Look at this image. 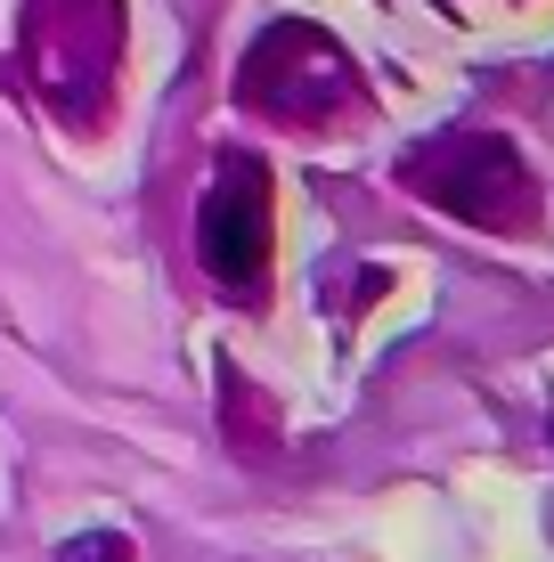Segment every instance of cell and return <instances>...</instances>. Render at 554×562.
I'll use <instances>...</instances> for the list:
<instances>
[{
  "instance_id": "cell-1",
  "label": "cell",
  "mask_w": 554,
  "mask_h": 562,
  "mask_svg": "<svg viewBox=\"0 0 554 562\" xmlns=\"http://www.w3.org/2000/svg\"><path fill=\"white\" fill-rule=\"evenodd\" d=\"M16 66L66 131H106L123 82V0H25Z\"/></svg>"
},
{
  "instance_id": "cell-2",
  "label": "cell",
  "mask_w": 554,
  "mask_h": 562,
  "mask_svg": "<svg viewBox=\"0 0 554 562\" xmlns=\"http://www.w3.org/2000/svg\"><path fill=\"white\" fill-rule=\"evenodd\" d=\"M237 99L270 123H335L342 106H359V66L335 49V33L278 16L237 66Z\"/></svg>"
},
{
  "instance_id": "cell-3",
  "label": "cell",
  "mask_w": 554,
  "mask_h": 562,
  "mask_svg": "<svg viewBox=\"0 0 554 562\" xmlns=\"http://www.w3.org/2000/svg\"><path fill=\"white\" fill-rule=\"evenodd\" d=\"M196 261L228 302H261V278H270V171L253 155L213 171L196 212Z\"/></svg>"
},
{
  "instance_id": "cell-4",
  "label": "cell",
  "mask_w": 554,
  "mask_h": 562,
  "mask_svg": "<svg viewBox=\"0 0 554 562\" xmlns=\"http://www.w3.org/2000/svg\"><path fill=\"white\" fill-rule=\"evenodd\" d=\"M408 180L425 188L432 204H449V212H465V221H482V228H498L522 212V164H513V147L506 139H441V147H425L408 164Z\"/></svg>"
}]
</instances>
